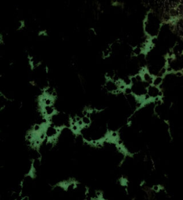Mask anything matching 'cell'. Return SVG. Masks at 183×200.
<instances>
[{
  "label": "cell",
  "mask_w": 183,
  "mask_h": 200,
  "mask_svg": "<svg viewBox=\"0 0 183 200\" xmlns=\"http://www.w3.org/2000/svg\"><path fill=\"white\" fill-rule=\"evenodd\" d=\"M42 110L43 115L47 119L54 115L57 112V110L54 105L42 106Z\"/></svg>",
  "instance_id": "6da1fadb"
},
{
  "label": "cell",
  "mask_w": 183,
  "mask_h": 200,
  "mask_svg": "<svg viewBox=\"0 0 183 200\" xmlns=\"http://www.w3.org/2000/svg\"><path fill=\"white\" fill-rule=\"evenodd\" d=\"M18 200H30V197L28 195H25V196H22Z\"/></svg>",
  "instance_id": "7a4b0ae2"
}]
</instances>
